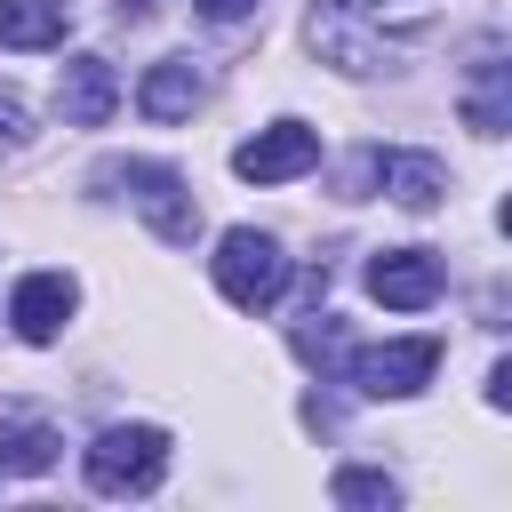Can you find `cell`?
<instances>
[{
	"label": "cell",
	"instance_id": "cell-1",
	"mask_svg": "<svg viewBox=\"0 0 512 512\" xmlns=\"http://www.w3.org/2000/svg\"><path fill=\"white\" fill-rule=\"evenodd\" d=\"M424 24H432V0H320L304 40L344 72H384L392 48L416 40Z\"/></svg>",
	"mask_w": 512,
	"mask_h": 512
},
{
	"label": "cell",
	"instance_id": "cell-12",
	"mask_svg": "<svg viewBox=\"0 0 512 512\" xmlns=\"http://www.w3.org/2000/svg\"><path fill=\"white\" fill-rule=\"evenodd\" d=\"M376 176H384V192H392L400 208H432V200L448 192V168H440L432 152H376Z\"/></svg>",
	"mask_w": 512,
	"mask_h": 512
},
{
	"label": "cell",
	"instance_id": "cell-7",
	"mask_svg": "<svg viewBox=\"0 0 512 512\" xmlns=\"http://www.w3.org/2000/svg\"><path fill=\"white\" fill-rule=\"evenodd\" d=\"M440 256L432 248H384L376 264H368V296L376 304H392V312H424L432 296H440Z\"/></svg>",
	"mask_w": 512,
	"mask_h": 512
},
{
	"label": "cell",
	"instance_id": "cell-8",
	"mask_svg": "<svg viewBox=\"0 0 512 512\" xmlns=\"http://www.w3.org/2000/svg\"><path fill=\"white\" fill-rule=\"evenodd\" d=\"M72 304H80V288H72L64 272H32V280H16L8 320H16V336H24V344H56V336H64V320H72Z\"/></svg>",
	"mask_w": 512,
	"mask_h": 512
},
{
	"label": "cell",
	"instance_id": "cell-18",
	"mask_svg": "<svg viewBox=\"0 0 512 512\" xmlns=\"http://www.w3.org/2000/svg\"><path fill=\"white\" fill-rule=\"evenodd\" d=\"M488 400H496V408L512 400V360H496V368H488Z\"/></svg>",
	"mask_w": 512,
	"mask_h": 512
},
{
	"label": "cell",
	"instance_id": "cell-10",
	"mask_svg": "<svg viewBox=\"0 0 512 512\" xmlns=\"http://www.w3.org/2000/svg\"><path fill=\"white\" fill-rule=\"evenodd\" d=\"M56 448H64V432L40 416V408H24V400H8L0 408V472H48L56 464Z\"/></svg>",
	"mask_w": 512,
	"mask_h": 512
},
{
	"label": "cell",
	"instance_id": "cell-2",
	"mask_svg": "<svg viewBox=\"0 0 512 512\" xmlns=\"http://www.w3.org/2000/svg\"><path fill=\"white\" fill-rule=\"evenodd\" d=\"M160 472H168V432L160 424H112L88 448V488L96 496H144V488H160Z\"/></svg>",
	"mask_w": 512,
	"mask_h": 512
},
{
	"label": "cell",
	"instance_id": "cell-5",
	"mask_svg": "<svg viewBox=\"0 0 512 512\" xmlns=\"http://www.w3.org/2000/svg\"><path fill=\"white\" fill-rule=\"evenodd\" d=\"M432 368H440V344H432V336H400V344H368V352H352L344 376H352L368 400H408V392L432 384Z\"/></svg>",
	"mask_w": 512,
	"mask_h": 512
},
{
	"label": "cell",
	"instance_id": "cell-3",
	"mask_svg": "<svg viewBox=\"0 0 512 512\" xmlns=\"http://www.w3.org/2000/svg\"><path fill=\"white\" fill-rule=\"evenodd\" d=\"M216 288H224L240 312H264V304H280V288H288V256H280V240H272V232H248V224H232V232L216 240Z\"/></svg>",
	"mask_w": 512,
	"mask_h": 512
},
{
	"label": "cell",
	"instance_id": "cell-6",
	"mask_svg": "<svg viewBox=\"0 0 512 512\" xmlns=\"http://www.w3.org/2000/svg\"><path fill=\"white\" fill-rule=\"evenodd\" d=\"M232 168H240L248 184H288V176L320 168V136H312L304 120H272V128H256V136L232 152Z\"/></svg>",
	"mask_w": 512,
	"mask_h": 512
},
{
	"label": "cell",
	"instance_id": "cell-13",
	"mask_svg": "<svg viewBox=\"0 0 512 512\" xmlns=\"http://www.w3.org/2000/svg\"><path fill=\"white\" fill-rule=\"evenodd\" d=\"M72 32L64 0H0V48H56Z\"/></svg>",
	"mask_w": 512,
	"mask_h": 512
},
{
	"label": "cell",
	"instance_id": "cell-14",
	"mask_svg": "<svg viewBox=\"0 0 512 512\" xmlns=\"http://www.w3.org/2000/svg\"><path fill=\"white\" fill-rule=\"evenodd\" d=\"M472 72H480V80H472V96H464V120H472L480 136H504V56L488 48Z\"/></svg>",
	"mask_w": 512,
	"mask_h": 512
},
{
	"label": "cell",
	"instance_id": "cell-16",
	"mask_svg": "<svg viewBox=\"0 0 512 512\" xmlns=\"http://www.w3.org/2000/svg\"><path fill=\"white\" fill-rule=\"evenodd\" d=\"M192 8H200L208 24H240V16H248V8H264V0H192Z\"/></svg>",
	"mask_w": 512,
	"mask_h": 512
},
{
	"label": "cell",
	"instance_id": "cell-17",
	"mask_svg": "<svg viewBox=\"0 0 512 512\" xmlns=\"http://www.w3.org/2000/svg\"><path fill=\"white\" fill-rule=\"evenodd\" d=\"M0 144H24V104L0 88Z\"/></svg>",
	"mask_w": 512,
	"mask_h": 512
},
{
	"label": "cell",
	"instance_id": "cell-9",
	"mask_svg": "<svg viewBox=\"0 0 512 512\" xmlns=\"http://www.w3.org/2000/svg\"><path fill=\"white\" fill-rule=\"evenodd\" d=\"M112 104H120V72H112L104 56H72V64L56 72V112H64L72 128H104Z\"/></svg>",
	"mask_w": 512,
	"mask_h": 512
},
{
	"label": "cell",
	"instance_id": "cell-15",
	"mask_svg": "<svg viewBox=\"0 0 512 512\" xmlns=\"http://www.w3.org/2000/svg\"><path fill=\"white\" fill-rule=\"evenodd\" d=\"M336 504H360V512H392V504H400V488H392L384 472H336Z\"/></svg>",
	"mask_w": 512,
	"mask_h": 512
},
{
	"label": "cell",
	"instance_id": "cell-11",
	"mask_svg": "<svg viewBox=\"0 0 512 512\" xmlns=\"http://www.w3.org/2000/svg\"><path fill=\"white\" fill-rule=\"evenodd\" d=\"M136 104H144V120H184V112L200 104V72H192V56H160V64L144 72Z\"/></svg>",
	"mask_w": 512,
	"mask_h": 512
},
{
	"label": "cell",
	"instance_id": "cell-4",
	"mask_svg": "<svg viewBox=\"0 0 512 512\" xmlns=\"http://www.w3.org/2000/svg\"><path fill=\"white\" fill-rule=\"evenodd\" d=\"M112 176L128 184V200L144 208V224H152L168 248H192L200 208H192V192H184V176H176V168H160V160H128V168H112Z\"/></svg>",
	"mask_w": 512,
	"mask_h": 512
}]
</instances>
